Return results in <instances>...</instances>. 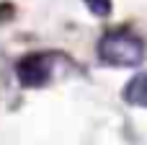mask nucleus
Listing matches in <instances>:
<instances>
[{
    "mask_svg": "<svg viewBox=\"0 0 147 145\" xmlns=\"http://www.w3.org/2000/svg\"><path fill=\"white\" fill-rule=\"evenodd\" d=\"M145 54V42L129 29L106 31L98 42V60L109 67H140Z\"/></svg>",
    "mask_w": 147,
    "mask_h": 145,
    "instance_id": "obj_1",
    "label": "nucleus"
},
{
    "mask_svg": "<svg viewBox=\"0 0 147 145\" xmlns=\"http://www.w3.org/2000/svg\"><path fill=\"white\" fill-rule=\"evenodd\" d=\"M52 75H54V65L49 54L31 52L16 62V78L23 88H41L52 80Z\"/></svg>",
    "mask_w": 147,
    "mask_h": 145,
    "instance_id": "obj_2",
    "label": "nucleus"
},
{
    "mask_svg": "<svg viewBox=\"0 0 147 145\" xmlns=\"http://www.w3.org/2000/svg\"><path fill=\"white\" fill-rule=\"evenodd\" d=\"M121 96H124V101H127L129 106H140V109H147V73H140V75H134V78H132V80L124 86Z\"/></svg>",
    "mask_w": 147,
    "mask_h": 145,
    "instance_id": "obj_3",
    "label": "nucleus"
},
{
    "mask_svg": "<svg viewBox=\"0 0 147 145\" xmlns=\"http://www.w3.org/2000/svg\"><path fill=\"white\" fill-rule=\"evenodd\" d=\"M85 5H88V10L93 13V16H98V18H106L109 13H111V0H83Z\"/></svg>",
    "mask_w": 147,
    "mask_h": 145,
    "instance_id": "obj_4",
    "label": "nucleus"
}]
</instances>
